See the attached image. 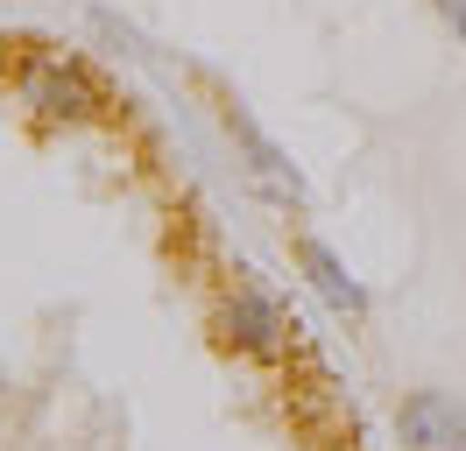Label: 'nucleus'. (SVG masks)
Here are the masks:
<instances>
[{
	"instance_id": "f257e3e1",
	"label": "nucleus",
	"mask_w": 466,
	"mask_h": 451,
	"mask_svg": "<svg viewBox=\"0 0 466 451\" xmlns=\"http://www.w3.org/2000/svg\"><path fill=\"white\" fill-rule=\"evenodd\" d=\"M22 106L43 113V120H64V127H78L99 113V85L78 56H29L22 64Z\"/></svg>"
},
{
	"instance_id": "f03ea898",
	"label": "nucleus",
	"mask_w": 466,
	"mask_h": 451,
	"mask_svg": "<svg viewBox=\"0 0 466 451\" xmlns=\"http://www.w3.org/2000/svg\"><path fill=\"white\" fill-rule=\"evenodd\" d=\"M212 325L227 332V346L255 353V360H276V353L290 346V317H283V304H276V296H262V289H233Z\"/></svg>"
},
{
	"instance_id": "7ed1b4c3",
	"label": "nucleus",
	"mask_w": 466,
	"mask_h": 451,
	"mask_svg": "<svg viewBox=\"0 0 466 451\" xmlns=\"http://www.w3.org/2000/svg\"><path fill=\"white\" fill-rule=\"evenodd\" d=\"M396 437L403 451H466V409L445 388H417L396 409Z\"/></svg>"
},
{
	"instance_id": "20e7f679",
	"label": "nucleus",
	"mask_w": 466,
	"mask_h": 451,
	"mask_svg": "<svg viewBox=\"0 0 466 451\" xmlns=\"http://www.w3.org/2000/svg\"><path fill=\"white\" fill-rule=\"evenodd\" d=\"M297 268L311 276V289H319V296L339 310V317H368V289L347 276V261L325 247V240H297Z\"/></svg>"
},
{
	"instance_id": "39448f33",
	"label": "nucleus",
	"mask_w": 466,
	"mask_h": 451,
	"mask_svg": "<svg viewBox=\"0 0 466 451\" xmlns=\"http://www.w3.org/2000/svg\"><path fill=\"white\" fill-rule=\"evenodd\" d=\"M227 135L248 148V163H255V176H262L268 191H283L290 205H304V176H297V163H290V155H283V148H276V141H268L240 106H227Z\"/></svg>"
},
{
	"instance_id": "423d86ee",
	"label": "nucleus",
	"mask_w": 466,
	"mask_h": 451,
	"mask_svg": "<svg viewBox=\"0 0 466 451\" xmlns=\"http://www.w3.org/2000/svg\"><path fill=\"white\" fill-rule=\"evenodd\" d=\"M438 15H445V28L466 43V0H438Z\"/></svg>"
}]
</instances>
